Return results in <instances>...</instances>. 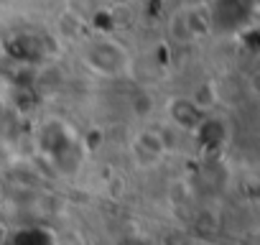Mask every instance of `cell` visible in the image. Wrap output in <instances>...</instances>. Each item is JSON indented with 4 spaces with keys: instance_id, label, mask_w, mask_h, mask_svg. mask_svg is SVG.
<instances>
[{
    "instance_id": "6da1fadb",
    "label": "cell",
    "mask_w": 260,
    "mask_h": 245,
    "mask_svg": "<svg viewBox=\"0 0 260 245\" xmlns=\"http://www.w3.org/2000/svg\"><path fill=\"white\" fill-rule=\"evenodd\" d=\"M87 64L92 67V72L97 74H105V77H120L127 72L130 67V59L127 54L122 51L120 44L115 41H97L87 49Z\"/></svg>"
},
{
    "instance_id": "7a4b0ae2",
    "label": "cell",
    "mask_w": 260,
    "mask_h": 245,
    "mask_svg": "<svg viewBox=\"0 0 260 245\" xmlns=\"http://www.w3.org/2000/svg\"><path fill=\"white\" fill-rule=\"evenodd\" d=\"M169 115H171V120L176 122L181 131H197V128L202 126V120H204L202 107H199L197 102L186 100V97L171 100V102H169Z\"/></svg>"
},
{
    "instance_id": "3957f363",
    "label": "cell",
    "mask_w": 260,
    "mask_h": 245,
    "mask_svg": "<svg viewBox=\"0 0 260 245\" xmlns=\"http://www.w3.org/2000/svg\"><path fill=\"white\" fill-rule=\"evenodd\" d=\"M133 148H136V154L148 156L151 161H161V156H164V141H161L158 133H151V131L141 133L136 138V146Z\"/></svg>"
},
{
    "instance_id": "277c9868",
    "label": "cell",
    "mask_w": 260,
    "mask_h": 245,
    "mask_svg": "<svg viewBox=\"0 0 260 245\" xmlns=\"http://www.w3.org/2000/svg\"><path fill=\"white\" fill-rule=\"evenodd\" d=\"M11 235H8V227L3 225V222H0V245H6V240H8Z\"/></svg>"
}]
</instances>
